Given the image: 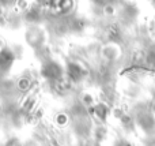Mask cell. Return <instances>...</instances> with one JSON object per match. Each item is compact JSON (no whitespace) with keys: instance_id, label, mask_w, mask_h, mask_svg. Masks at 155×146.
<instances>
[{"instance_id":"obj_1","label":"cell","mask_w":155,"mask_h":146,"mask_svg":"<svg viewBox=\"0 0 155 146\" xmlns=\"http://www.w3.org/2000/svg\"><path fill=\"white\" fill-rule=\"evenodd\" d=\"M40 74L45 81L53 83V82L64 78V67H63L59 62H56V60L48 59L42 63V66H41Z\"/></svg>"},{"instance_id":"obj_2","label":"cell","mask_w":155,"mask_h":146,"mask_svg":"<svg viewBox=\"0 0 155 146\" xmlns=\"http://www.w3.org/2000/svg\"><path fill=\"white\" fill-rule=\"evenodd\" d=\"M86 76V68L76 60H70L64 68V78L70 85L79 83Z\"/></svg>"},{"instance_id":"obj_3","label":"cell","mask_w":155,"mask_h":146,"mask_svg":"<svg viewBox=\"0 0 155 146\" xmlns=\"http://www.w3.org/2000/svg\"><path fill=\"white\" fill-rule=\"evenodd\" d=\"M16 55L14 49L8 48V46H3L0 48V74H5L12 68L15 64Z\"/></svg>"},{"instance_id":"obj_4","label":"cell","mask_w":155,"mask_h":146,"mask_svg":"<svg viewBox=\"0 0 155 146\" xmlns=\"http://www.w3.org/2000/svg\"><path fill=\"white\" fill-rule=\"evenodd\" d=\"M90 109H93V115L101 123H106L107 117L110 116V108L106 103H95V105Z\"/></svg>"},{"instance_id":"obj_5","label":"cell","mask_w":155,"mask_h":146,"mask_svg":"<svg viewBox=\"0 0 155 146\" xmlns=\"http://www.w3.org/2000/svg\"><path fill=\"white\" fill-rule=\"evenodd\" d=\"M143 115H140L139 119H137V124L142 128L144 133H153L155 130V117L153 115L147 114V112H142Z\"/></svg>"},{"instance_id":"obj_6","label":"cell","mask_w":155,"mask_h":146,"mask_svg":"<svg viewBox=\"0 0 155 146\" xmlns=\"http://www.w3.org/2000/svg\"><path fill=\"white\" fill-rule=\"evenodd\" d=\"M33 86V79L30 75H22L16 81V89L21 93H26L27 90H30Z\"/></svg>"},{"instance_id":"obj_7","label":"cell","mask_w":155,"mask_h":146,"mask_svg":"<svg viewBox=\"0 0 155 146\" xmlns=\"http://www.w3.org/2000/svg\"><path fill=\"white\" fill-rule=\"evenodd\" d=\"M80 104L83 107H86V108H91V107L95 105V98H94V96L91 93H83L80 96Z\"/></svg>"},{"instance_id":"obj_8","label":"cell","mask_w":155,"mask_h":146,"mask_svg":"<svg viewBox=\"0 0 155 146\" xmlns=\"http://www.w3.org/2000/svg\"><path fill=\"white\" fill-rule=\"evenodd\" d=\"M68 122H70V117H68V115L65 114V112H60V114H57L56 116H54V123H56L59 127L67 126Z\"/></svg>"},{"instance_id":"obj_9","label":"cell","mask_w":155,"mask_h":146,"mask_svg":"<svg viewBox=\"0 0 155 146\" xmlns=\"http://www.w3.org/2000/svg\"><path fill=\"white\" fill-rule=\"evenodd\" d=\"M153 111H154V114H155V101H154V104H153Z\"/></svg>"},{"instance_id":"obj_10","label":"cell","mask_w":155,"mask_h":146,"mask_svg":"<svg viewBox=\"0 0 155 146\" xmlns=\"http://www.w3.org/2000/svg\"><path fill=\"white\" fill-rule=\"evenodd\" d=\"M2 15H3V8L0 7V16H2Z\"/></svg>"}]
</instances>
